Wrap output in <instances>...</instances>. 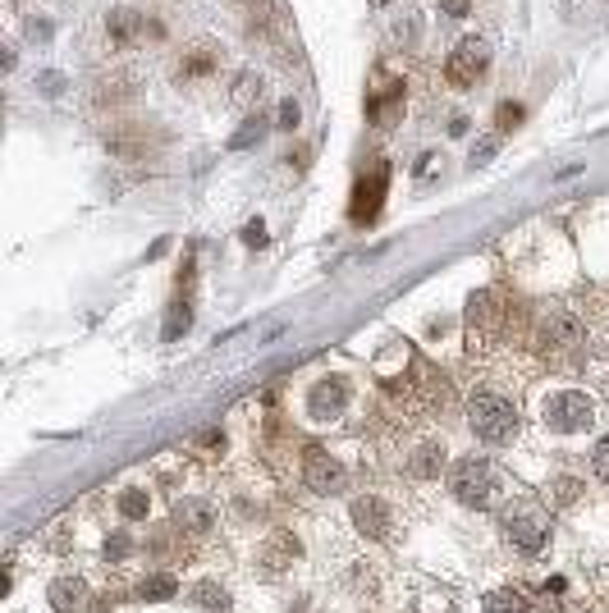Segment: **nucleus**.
<instances>
[{
    "mask_svg": "<svg viewBox=\"0 0 609 613\" xmlns=\"http://www.w3.org/2000/svg\"><path fill=\"white\" fill-rule=\"evenodd\" d=\"M468 426L481 444L500 449V444H513V435H518V408L504 394H477L468 403Z\"/></svg>",
    "mask_w": 609,
    "mask_h": 613,
    "instance_id": "f257e3e1",
    "label": "nucleus"
},
{
    "mask_svg": "<svg viewBox=\"0 0 609 613\" xmlns=\"http://www.w3.org/2000/svg\"><path fill=\"white\" fill-rule=\"evenodd\" d=\"M495 472H490L486 458H458L449 467V495L458 499L463 508H490L495 504Z\"/></svg>",
    "mask_w": 609,
    "mask_h": 613,
    "instance_id": "f03ea898",
    "label": "nucleus"
},
{
    "mask_svg": "<svg viewBox=\"0 0 609 613\" xmlns=\"http://www.w3.org/2000/svg\"><path fill=\"white\" fill-rule=\"evenodd\" d=\"M545 426L559 435H582L596 426V403H591V394H582V389H559V394L545 398Z\"/></svg>",
    "mask_w": 609,
    "mask_h": 613,
    "instance_id": "7ed1b4c3",
    "label": "nucleus"
},
{
    "mask_svg": "<svg viewBox=\"0 0 609 613\" xmlns=\"http://www.w3.org/2000/svg\"><path fill=\"white\" fill-rule=\"evenodd\" d=\"M500 531H504V540H509L518 554H541V549L550 545V522H545L532 504H509L504 508Z\"/></svg>",
    "mask_w": 609,
    "mask_h": 613,
    "instance_id": "20e7f679",
    "label": "nucleus"
},
{
    "mask_svg": "<svg viewBox=\"0 0 609 613\" xmlns=\"http://www.w3.org/2000/svg\"><path fill=\"white\" fill-rule=\"evenodd\" d=\"M486 65H490V46L481 42V37H463L445 60V78L454 87H477V78L486 74Z\"/></svg>",
    "mask_w": 609,
    "mask_h": 613,
    "instance_id": "39448f33",
    "label": "nucleus"
},
{
    "mask_svg": "<svg viewBox=\"0 0 609 613\" xmlns=\"http://www.w3.org/2000/svg\"><path fill=\"white\" fill-rule=\"evenodd\" d=\"M577 316L568 307H536L532 321V344L541 348H573L577 344Z\"/></svg>",
    "mask_w": 609,
    "mask_h": 613,
    "instance_id": "423d86ee",
    "label": "nucleus"
},
{
    "mask_svg": "<svg viewBox=\"0 0 609 613\" xmlns=\"http://www.w3.org/2000/svg\"><path fill=\"white\" fill-rule=\"evenodd\" d=\"M344 481H348V472H344V463H339L335 453H326V449L303 453V485L312 490V495H339Z\"/></svg>",
    "mask_w": 609,
    "mask_h": 613,
    "instance_id": "0eeeda50",
    "label": "nucleus"
},
{
    "mask_svg": "<svg viewBox=\"0 0 609 613\" xmlns=\"http://www.w3.org/2000/svg\"><path fill=\"white\" fill-rule=\"evenodd\" d=\"M348 408V380L344 376H326V380H316L312 394H307V417L312 421H339Z\"/></svg>",
    "mask_w": 609,
    "mask_h": 613,
    "instance_id": "6e6552de",
    "label": "nucleus"
},
{
    "mask_svg": "<svg viewBox=\"0 0 609 613\" xmlns=\"http://www.w3.org/2000/svg\"><path fill=\"white\" fill-rule=\"evenodd\" d=\"M385 183H390V165L385 161H371V174H362L358 179V188H353V220H371L376 211H381V197H385Z\"/></svg>",
    "mask_w": 609,
    "mask_h": 613,
    "instance_id": "1a4fd4ad",
    "label": "nucleus"
},
{
    "mask_svg": "<svg viewBox=\"0 0 609 613\" xmlns=\"http://www.w3.org/2000/svg\"><path fill=\"white\" fill-rule=\"evenodd\" d=\"M353 527L362 531V536H371V540H385L390 536V527H394V513L385 508V499H376V495H362V499H353Z\"/></svg>",
    "mask_w": 609,
    "mask_h": 613,
    "instance_id": "9d476101",
    "label": "nucleus"
},
{
    "mask_svg": "<svg viewBox=\"0 0 609 613\" xmlns=\"http://www.w3.org/2000/svg\"><path fill=\"white\" fill-rule=\"evenodd\" d=\"M440 467H445V444H417L408 453V476L413 481H440Z\"/></svg>",
    "mask_w": 609,
    "mask_h": 613,
    "instance_id": "9b49d317",
    "label": "nucleus"
},
{
    "mask_svg": "<svg viewBox=\"0 0 609 613\" xmlns=\"http://www.w3.org/2000/svg\"><path fill=\"white\" fill-rule=\"evenodd\" d=\"M51 604L60 613H83L87 609V581H78V577H60L51 586Z\"/></svg>",
    "mask_w": 609,
    "mask_h": 613,
    "instance_id": "f8f14e48",
    "label": "nucleus"
},
{
    "mask_svg": "<svg viewBox=\"0 0 609 613\" xmlns=\"http://www.w3.org/2000/svg\"><path fill=\"white\" fill-rule=\"evenodd\" d=\"M211 522H216V513H211L207 499H179V504H174V527H184V531H207Z\"/></svg>",
    "mask_w": 609,
    "mask_h": 613,
    "instance_id": "ddd939ff",
    "label": "nucleus"
},
{
    "mask_svg": "<svg viewBox=\"0 0 609 613\" xmlns=\"http://www.w3.org/2000/svg\"><path fill=\"white\" fill-rule=\"evenodd\" d=\"M106 33H110V42H115V46H133V37L142 33V14H133V10H110Z\"/></svg>",
    "mask_w": 609,
    "mask_h": 613,
    "instance_id": "4468645a",
    "label": "nucleus"
},
{
    "mask_svg": "<svg viewBox=\"0 0 609 613\" xmlns=\"http://www.w3.org/2000/svg\"><path fill=\"white\" fill-rule=\"evenodd\" d=\"M266 133H271V119L266 115H248L239 124V129H234V138H229V151H248V147H257L261 138H266Z\"/></svg>",
    "mask_w": 609,
    "mask_h": 613,
    "instance_id": "2eb2a0df",
    "label": "nucleus"
},
{
    "mask_svg": "<svg viewBox=\"0 0 609 613\" xmlns=\"http://www.w3.org/2000/svg\"><path fill=\"white\" fill-rule=\"evenodd\" d=\"M582 490H587V485L577 481V476H555V481L545 485V504H550V508H568V504H577V499H582Z\"/></svg>",
    "mask_w": 609,
    "mask_h": 613,
    "instance_id": "dca6fc26",
    "label": "nucleus"
},
{
    "mask_svg": "<svg viewBox=\"0 0 609 613\" xmlns=\"http://www.w3.org/2000/svg\"><path fill=\"white\" fill-rule=\"evenodd\" d=\"M193 604L202 613H225L229 609V591H225V586H216V581H197V586H193Z\"/></svg>",
    "mask_w": 609,
    "mask_h": 613,
    "instance_id": "f3484780",
    "label": "nucleus"
},
{
    "mask_svg": "<svg viewBox=\"0 0 609 613\" xmlns=\"http://www.w3.org/2000/svg\"><path fill=\"white\" fill-rule=\"evenodd\" d=\"M294 559H298V540L294 536H275L271 545L261 549V563H266L271 572H280L284 563H294Z\"/></svg>",
    "mask_w": 609,
    "mask_h": 613,
    "instance_id": "a211bd4d",
    "label": "nucleus"
},
{
    "mask_svg": "<svg viewBox=\"0 0 609 613\" xmlns=\"http://www.w3.org/2000/svg\"><path fill=\"white\" fill-rule=\"evenodd\" d=\"M188 325H193V307H188V302H174V307H170V316H165V330H161V339H165V344H174L179 334H188Z\"/></svg>",
    "mask_w": 609,
    "mask_h": 613,
    "instance_id": "6ab92c4d",
    "label": "nucleus"
},
{
    "mask_svg": "<svg viewBox=\"0 0 609 613\" xmlns=\"http://www.w3.org/2000/svg\"><path fill=\"white\" fill-rule=\"evenodd\" d=\"M147 513H152L147 490H124V495H120V517H124V522H142Z\"/></svg>",
    "mask_w": 609,
    "mask_h": 613,
    "instance_id": "aec40b11",
    "label": "nucleus"
},
{
    "mask_svg": "<svg viewBox=\"0 0 609 613\" xmlns=\"http://www.w3.org/2000/svg\"><path fill=\"white\" fill-rule=\"evenodd\" d=\"M174 591H179V581L165 577V572H161V577H147V581L138 586L142 600H174Z\"/></svg>",
    "mask_w": 609,
    "mask_h": 613,
    "instance_id": "412c9836",
    "label": "nucleus"
},
{
    "mask_svg": "<svg viewBox=\"0 0 609 613\" xmlns=\"http://www.w3.org/2000/svg\"><path fill=\"white\" fill-rule=\"evenodd\" d=\"M216 69V55L211 51H193L188 60H179V78H202V74H211Z\"/></svg>",
    "mask_w": 609,
    "mask_h": 613,
    "instance_id": "4be33fe9",
    "label": "nucleus"
},
{
    "mask_svg": "<svg viewBox=\"0 0 609 613\" xmlns=\"http://www.w3.org/2000/svg\"><path fill=\"white\" fill-rule=\"evenodd\" d=\"M486 613H527V600L518 591H495L486 600Z\"/></svg>",
    "mask_w": 609,
    "mask_h": 613,
    "instance_id": "5701e85b",
    "label": "nucleus"
},
{
    "mask_svg": "<svg viewBox=\"0 0 609 613\" xmlns=\"http://www.w3.org/2000/svg\"><path fill=\"white\" fill-rule=\"evenodd\" d=\"M298 124H303V106H298L294 97H284L280 101V115H275V129H284V133H294Z\"/></svg>",
    "mask_w": 609,
    "mask_h": 613,
    "instance_id": "b1692460",
    "label": "nucleus"
},
{
    "mask_svg": "<svg viewBox=\"0 0 609 613\" xmlns=\"http://www.w3.org/2000/svg\"><path fill=\"white\" fill-rule=\"evenodd\" d=\"M495 119H500V133H513L522 124V106H513V101H504L500 110H495Z\"/></svg>",
    "mask_w": 609,
    "mask_h": 613,
    "instance_id": "393cba45",
    "label": "nucleus"
},
{
    "mask_svg": "<svg viewBox=\"0 0 609 613\" xmlns=\"http://www.w3.org/2000/svg\"><path fill=\"white\" fill-rule=\"evenodd\" d=\"M591 467H596V476L609 485V435L596 444V453H591Z\"/></svg>",
    "mask_w": 609,
    "mask_h": 613,
    "instance_id": "a878e982",
    "label": "nucleus"
},
{
    "mask_svg": "<svg viewBox=\"0 0 609 613\" xmlns=\"http://www.w3.org/2000/svg\"><path fill=\"white\" fill-rule=\"evenodd\" d=\"M243 243H248V248H266V225H261V220H248V225H243Z\"/></svg>",
    "mask_w": 609,
    "mask_h": 613,
    "instance_id": "bb28decb",
    "label": "nucleus"
},
{
    "mask_svg": "<svg viewBox=\"0 0 609 613\" xmlns=\"http://www.w3.org/2000/svg\"><path fill=\"white\" fill-rule=\"evenodd\" d=\"M440 5V14H449V19H468L472 14V0H435Z\"/></svg>",
    "mask_w": 609,
    "mask_h": 613,
    "instance_id": "cd10ccee",
    "label": "nucleus"
},
{
    "mask_svg": "<svg viewBox=\"0 0 609 613\" xmlns=\"http://www.w3.org/2000/svg\"><path fill=\"white\" fill-rule=\"evenodd\" d=\"M37 87H42V97H60V92H65V78H60V74H42V78H37Z\"/></svg>",
    "mask_w": 609,
    "mask_h": 613,
    "instance_id": "c85d7f7f",
    "label": "nucleus"
},
{
    "mask_svg": "<svg viewBox=\"0 0 609 613\" xmlns=\"http://www.w3.org/2000/svg\"><path fill=\"white\" fill-rule=\"evenodd\" d=\"M495 147H500V138H486V142H477V147H472V165H486L490 156H495Z\"/></svg>",
    "mask_w": 609,
    "mask_h": 613,
    "instance_id": "c756f323",
    "label": "nucleus"
},
{
    "mask_svg": "<svg viewBox=\"0 0 609 613\" xmlns=\"http://www.w3.org/2000/svg\"><path fill=\"white\" fill-rule=\"evenodd\" d=\"M257 97L261 101V78H252V74H243L239 78V101H252Z\"/></svg>",
    "mask_w": 609,
    "mask_h": 613,
    "instance_id": "7c9ffc66",
    "label": "nucleus"
},
{
    "mask_svg": "<svg viewBox=\"0 0 609 613\" xmlns=\"http://www.w3.org/2000/svg\"><path fill=\"white\" fill-rule=\"evenodd\" d=\"M28 37H33V42H51V23L33 19V23H28Z\"/></svg>",
    "mask_w": 609,
    "mask_h": 613,
    "instance_id": "2f4dec72",
    "label": "nucleus"
},
{
    "mask_svg": "<svg viewBox=\"0 0 609 613\" xmlns=\"http://www.w3.org/2000/svg\"><path fill=\"white\" fill-rule=\"evenodd\" d=\"M124 554H129V540H124V536H115V540H110V545H106V559H124Z\"/></svg>",
    "mask_w": 609,
    "mask_h": 613,
    "instance_id": "473e14b6",
    "label": "nucleus"
}]
</instances>
